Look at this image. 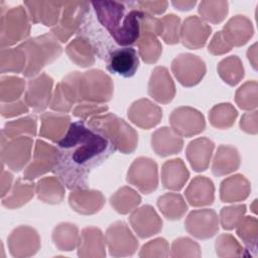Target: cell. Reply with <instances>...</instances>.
Segmentation results:
<instances>
[{
  "mask_svg": "<svg viewBox=\"0 0 258 258\" xmlns=\"http://www.w3.org/2000/svg\"><path fill=\"white\" fill-rule=\"evenodd\" d=\"M56 149L57 160L52 172L72 190L87 187L92 170L116 151L109 140L83 120L71 123Z\"/></svg>",
  "mask_w": 258,
  "mask_h": 258,
  "instance_id": "obj_1",
  "label": "cell"
},
{
  "mask_svg": "<svg viewBox=\"0 0 258 258\" xmlns=\"http://www.w3.org/2000/svg\"><path fill=\"white\" fill-rule=\"evenodd\" d=\"M91 5L95 10L98 21L117 44L129 46L137 43L143 13L137 2L93 1Z\"/></svg>",
  "mask_w": 258,
  "mask_h": 258,
  "instance_id": "obj_2",
  "label": "cell"
},
{
  "mask_svg": "<svg viewBox=\"0 0 258 258\" xmlns=\"http://www.w3.org/2000/svg\"><path fill=\"white\" fill-rule=\"evenodd\" d=\"M86 123L124 154L133 152L137 147L138 135L136 131L123 119L112 113L93 116Z\"/></svg>",
  "mask_w": 258,
  "mask_h": 258,
  "instance_id": "obj_3",
  "label": "cell"
},
{
  "mask_svg": "<svg viewBox=\"0 0 258 258\" xmlns=\"http://www.w3.org/2000/svg\"><path fill=\"white\" fill-rule=\"evenodd\" d=\"M26 55V67L23 76L32 78L41 69L56 59L62 52V47L53 34H42L32 37L20 44Z\"/></svg>",
  "mask_w": 258,
  "mask_h": 258,
  "instance_id": "obj_4",
  "label": "cell"
},
{
  "mask_svg": "<svg viewBox=\"0 0 258 258\" xmlns=\"http://www.w3.org/2000/svg\"><path fill=\"white\" fill-rule=\"evenodd\" d=\"M79 95L81 102H108L113 96L112 80L100 70L85 72L79 79Z\"/></svg>",
  "mask_w": 258,
  "mask_h": 258,
  "instance_id": "obj_5",
  "label": "cell"
},
{
  "mask_svg": "<svg viewBox=\"0 0 258 258\" xmlns=\"http://www.w3.org/2000/svg\"><path fill=\"white\" fill-rule=\"evenodd\" d=\"M29 16L22 6L13 7L3 13L0 25L1 48L12 45L29 35Z\"/></svg>",
  "mask_w": 258,
  "mask_h": 258,
  "instance_id": "obj_6",
  "label": "cell"
},
{
  "mask_svg": "<svg viewBox=\"0 0 258 258\" xmlns=\"http://www.w3.org/2000/svg\"><path fill=\"white\" fill-rule=\"evenodd\" d=\"M90 4L85 1H66L62 3L59 23L51 28V34L61 42L68 41L71 35L81 28L86 16L90 12Z\"/></svg>",
  "mask_w": 258,
  "mask_h": 258,
  "instance_id": "obj_7",
  "label": "cell"
},
{
  "mask_svg": "<svg viewBox=\"0 0 258 258\" xmlns=\"http://www.w3.org/2000/svg\"><path fill=\"white\" fill-rule=\"evenodd\" d=\"M126 179L141 192L149 195L158 185L156 162L148 157L136 158L129 167Z\"/></svg>",
  "mask_w": 258,
  "mask_h": 258,
  "instance_id": "obj_8",
  "label": "cell"
},
{
  "mask_svg": "<svg viewBox=\"0 0 258 258\" xmlns=\"http://www.w3.org/2000/svg\"><path fill=\"white\" fill-rule=\"evenodd\" d=\"M171 70L177 81L184 87H192L201 82L206 74V64L198 55L181 53L171 62Z\"/></svg>",
  "mask_w": 258,
  "mask_h": 258,
  "instance_id": "obj_9",
  "label": "cell"
},
{
  "mask_svg": "<svg viewBox=\"0 0 258 258\" xmlns=\"http://www.w3.org/2000/svg\"><path fill=\"white\" fill-rule=\"evenodd\" d=\"M105 239L110 255L114 257L130 256L134 254L138 247V241L124 222L112 224L106 232Z\"/></svg>",
  "mask_w": 258,
  "mask_h": 258,
  "instance_id": "obj_10",
  "label": "cell"
},
{
  "mask_svg": "<svg viewBox=\"0 0 258 258\" xmlns=\"http://www.w3.org/2000/svg\"><path fill=\"white\" fill-rule=\"evenodd\" d=\"M33 140L30 136L13 138L1 144L2 163L13 171H20L29 161Z\"/></svg>",
  "mask_w": 258,
  "mask_h": 258,
  "instance_id": "obj_11",
  "label": "cell"
},
{
  "mask_svg": "<svg viewBox=\"0 0 258 258\" xmlns=\"http://www.w3.org/2000/svg\"><path fill=\"white\" fill-rule=\"evenodd\" d=\"M172 130L179 136L189 137L204 131L205 118L198 110L190 107H179L172 111L169 117Z\"/></svg>",
  "mask_w": 258,
  "mask_h": 258,
  "instance_id": "obj_12",
  "label": "cell"
},
{
  "mask_svg": "<svg viewBox=\"0 0 258 258\" xmlns=\"http://www.w3.org/2000/svg\"><path fill=\"white\" fill-rule=\"evenodd\" d=\"M81 73L73 72L67 75L55 87L50 108L61 113L69 112L73 105L80 101L79 79Z\"/></svg>",
  "mask_w": 258,
  "mask_h": 258,
  "instance_id": "obj_13",
  "label": "cell"
},
{
  "mask_svg": "<svg viewBox=\"0 0 258 258\" xmlns=\"http://www.w3.org/2000/svg\"><path fill=\"white\" fill-rule=\"evenodd\" d=\"M57 160V149L42 140H36L31 163L26 167L23 176L32 180L39 175L52 171Z\"/></svg>",
  "mask_w": 258,
  "mask_h": 258,
  "instance_id": "obj_14",
  "label": "cell"
},
{
  "mask_svg": "<svg viewBox=\"0 0 258 258\" xmlns=\"http://www.w3.org/2000/svg\"><path fill=\"white\" fill-rule=\"evenodd\" d=\"M106 64L110 73L130 78L135 75L139 66L137 51L131 46L116 47L107 55Z\"/></svg>",
  "mask_w": 258,
  "mask_h": 258,
  "instance_id": "obj_15",
  "label": "cell"
},
{
  "mask_svg": "<svg viewBox=\"0 0 258 258\" xmlns=\"http://www.w3.org/2000/svg\"><path fill=\"white\" fill-rule=\"evenodd\" d=\"M185 230L199 239H209L219 230V219L214 210H196L189 213L185 222Z\"/></svg>",
  "mask_w": 258,
  "mask_h": 258,
  "instance_id": "obj_16",
  "label": "cell"
},
{
  "mask_svg": "<svg viewBox=\"0 0 258 258\" xmlns=\"http://www.w3.org/2000/svg\"><path fill=\"white\" fill-rule=\"evenodd\" d=\"M8 245L12 256L26 257L37 252L40 246V240L34 229L27 226H20L10 234Z\"/></svg>",
  "mask_w": 258,
  "mask_h": 258,
  "instance_id": "obj_17",
  "label": "cell"
},
{
  "mask_svg": "<svg viewBox=\"0 0 258 258\" xmlns=\"http://www.w3.org/2000/svg\"><path fill=\"white\" fill-rule=\"evenodd\" d=\"M212 28L202 18L189 16L183 20L179 30V39L184 46L198 49L205 45L210 36Z\"/></svg>",
  "mask_w": 258,
  "mask_h": 258,
  "instance_id": "obj_18",
  "label": "cell"
},
{
  "mask_svg": "<svg viewBox=\"0 0 258 258\" xmlns=\"http://www.w3.org/2000/svg\"><path fill=\"white\" fill-rule=\"evenodd\" d=\"M52 84L53 80L44 73L40 74L35 79L30 80L24 96L26 105L35 111L44 110L50 101Z\"/></svg>",
  "mask_w": 258,
  "mask_h": 258,
  "instance_id": "obj_19",
  "label": "cell"
},
{
  "mask_svg": "<svg viewBox=\"0 0 258 258\" xmlns=\"http://www.w3.org/2000/svg\"><path fill=\"white\" fill-rule=\"evenodd\" d=\"M129 222L136 234L142 239L153 236L162 229L161 219L149 205L142 206L135 210L131 214Z\"/></svg>",
  "mask_w": 258,
  "mask_h": 258,
  "instance_id": "obj_20",
  "label": "cell"
},
{
  "mask_svg": "<svg viewBox=\"0 0 258 258\" xmlns=\"http://www.w3.org/2000/svg\"><path fill=\"white\" fill-rule=\"evenodd\" d=\"M128 118L138 127L149 129L160 122L162 110L151 101L140 99L135 101L128 109Z\"/></svg>",
  "mask_w": 258,
  "mask_h": 258,
  "instance_id": "obj_21",
  "label": "cell"
},
{
  "mask_svg": "<svg viewBox=\"0 0 258 258\" xmlns=\"http://www.w3.org/2000/svg\"><path fill=\"white\" fill-rule=\"evenodd\" d=\"M62 3L58 1H25L28 16L32 23H42L45 26L57 25Z\"/></svg>",
  "mask_w": 258,
  "mask_h": 258,
  "instance_id": "obj_22",
  "label": "cell"
},
{
  "mask_svg": "<svg viewBox=\"0 0 258 258\" xmlns=\"http://www.w3.org/2000/svg\"><path fill=\"white\" fill-rule=\"evenodd\" d=\"M72 209L82 215L98 213L105 204V198L101 191L95 189L77 188L73 189L69 197Z\"/></svg>",
  "mask_w": 258,
  "mask_h": 258,
  "instance_id": "obj_23",
  "label": "cell"
},
{
  "mask_svg": "<svg viewBox=\"0 0 258 258\" xmlns=\"http://www.w3.org/2000/svg\"><path fill=\"white\" fill-rule=\"evenodd\" d=\"M148 94L162 104H167L173 99L175 87L166 68L157 67L154 69L149 80Z\"/></svg>",
  "mask_w": 258,
  "mask_h": 258,
  "instance_id": "obj_24",
  "label": "cell"
},
{
  "mask_svg": "<svg viewBox=\"0 0 258 258\" xmlns=\"http://www.w3.org/2000/svg\"><path fill=\"white\" fill-rule=\"evenodd\" d=\"M40 120L39 135L55 143L63 138L71 125L70 116L60 113H43L40 116Z\"/></svg>",
  "mask_w": 258,
  "mask_h": 258,
  "instance_id": "obj_25",
  "label": "cell"
},
{
  "mask_svg": "<svg viewBox=\"0 0 258 258\" xmlns=\"http://www.w3.org/2000/svg\"><path fill=\"white\" fill-rule=\"evenodd\" d=\"M222 33L231 46H240L253 35V26L247 17L236 15L227 22Z\"/></svg>",
  "mask_w": 258,
  "mask_h": 258,
  "instance_id": "obj_26",
  "label": "cell"
},
{
  "mask_svg": "<svg viewBox=\"0 0 258 258\" xmlns=\"http://www.w3.org/2000/svg\"><path fill=\"white\" fill-rule=\"evenodd\" d=\"M152 148L159 156H168L179 152L183 141L178 134L168 127L157 129L151 138Z\"/></svg>",
  "mask_w": 258,
  "mask_h": 258,
  "instance_id": "obj_27",
  "label": "cell"
},
{
  "mask_svg": "<svg viewBox=\"0 0 258 258\" xmlns=\"http://www.w3.org/2000/svg\"><path fill=\"white\" fill-rule=\"evenodd\" d=\"M214 145V142L206 137L198 138L189 142L185 153L187 160L196 171H204L208 168Z\"/></svg>",
  "mask_w": 258,
  "mask_h": 258,
  "instance_id": "obj_28",
  "label": "cell"
},
{
  "mask_svg": "<svg viewBox=\"0 0 258 258\" xmlns=\"http://www.w3.org/2000/svg\"><path fill=\"white\" fill-rule=\"evenodd\" d=\"M215 187L211 179L206 176L195 177L185 189V198L192 207L211 205L214 202Z\"/></svg>",
  "mask_w": 258,
  "mask_h": 258,
  "instance_id": "obj_29",
  "label": "cell"
},
{
  "mask_svg": "<svg viewBox=\"0 0 258 258\" xmlns=\"http://www.w3.org/2000/svg\"><path fill=\"white\" fill-rule=\"evenodd\" d=\"M78 255L80 257H104L106 239L100 229L89 227L82 231L80 236Z\"/></svg>",
  "mask_w": 258,
  "mask_h": 258,
  "instance_id": "obj_30",
  "label": "cell"
},
{
  "mask_svg": "<svg viewBox=\"0 0 258 258\" xmlns=\"http://www.w3.org/2000/svg\"><path fill=\"white\" fill-rule=\"evenodd\" d=\"M189 177L183 161L180 158L167 160L162 165L161 179L165 188L179 190Z\"/></svg>",
  "mask_w": 258,
  "mask_h": 258,
  "instance_id": "obj_31",
  "label": "cell"
},
{
  "mask_svg": "<svg viewBox=\"0 0 258 258\" xmlns=\"http://www.w3.org/2000/svg\"><path fill=\"white\" fill-rule=\"evenodd\" d=\"M250 183L241 174L232 175L221 183L220 198L224 203H234L245 200L250 192Z\"/></svg>",
  "mask_w": 258,
  "mask_h": 258,
  "instance_id": "obj_32",
  "label": "cell"
},
{
  "mask_svg": "<svg viewBox=\"0 0 258 258\" xmlns=\"http://www.w3.org/2000/svg\"><path fill=\"white\" fill-rule=\"evenodd\" d=\"M240 155L238 150L230 145L219 146L214 158L212 172L217 176L226 175L238 169Z\"/></svg>",
  "mask_w": 258,
  "mask_h": 258,
  "instance_id": "obj_33",
  "label": "cell"
},
{
  "mask_svg": "<svg viewBox=\"0 0 258 258\" xmlns=\"http://www.w3.org/2000/svg\"><path fill=\"white\" fill-rule=\"evenodd\" d=\"M35 189L37 198L46 204H59L64 198L63 183L54 176L39 179Z\"/></svg>",
  "mask_w": 258,
  "mask_h": 258,
  "instance_id": "obj_34",
  "label": "cell"
},
{
  "mask_svg": "<svg viewBox=\"0 0 258 258\" xmlns=\"http://www.w3.org/2000/svg\"><path fill=\"white\" fill-rule=\"evenodd\" d=\"M67 53L72 61L77 66L86 68L90 67L95 62L94 49L92 45L83 37H78L67 46Z\"/></svg>",
  "mask_w": 258,
  "mask_h": 258,
  "instance_id": "obj_35",
  "label": "cell"
},
{
  "mask_svg": "<svg viewBox=\"0 0 258 258\" xmlns=\"http://www.w3.org/2000/svg\"><path fill=\"white\" fill-rule=\"evenodd\" d=\"M28 134L35 136L36 134V119L33 116L24 117L15 121L7 122L1 131V144L8 139H13Z\"/></svg>",
  "mask_w": 258,
  "mask_h": 258,
  "instance_id": "obj_36",
  "label": "cell"
},
{
  "mask_svg": "<svg viewBox=\"0 0 258 258\" xmlns=\"http://www.w3.org/2000/svg\"><path fill=\"white\" fill-rule=\"evenodd\" d=\"M157 206L163 216L168 220H179L187 211V206L182 197L173 192L159 197Z\"/></svg>",
  "mask_w": 258,
  "mask_h": 258,
  "instance_id": "obj_37",
  "label": "cell"
},
{
  "mask_svg": "<svg viewBox=\"0 0 258 258\" xmlns=\"http://www.w3.org/2000/svg\"><path fill=\"white\" fill-rule=\"evenodd\" d=\"M137 45L139 48V54L146 63L156 62L162 52L161 43L156 38V35L150 31H140Z\"/></svg>",
  "mask_w": 258,
  "mask_h": 258,
  "instance_id": "obj_38",
  "label": "cell"
},
{
  "mask_svg": "<svg viewBox=\"0 0 258 258\" xmlns=\"http://www.w3.org/2000/svg\"><path fill=\"white\" fill-rule=\"evenodd\" d=\"M52 240L59 250L72 251L80 240L78 228L70 223L59 224L52 232Z\"/></svg>",
  "mask_w": 258,
  "mask_h": 258,
  "instance_id": "obj_39",
  "label": "cell"
},
{
  "mask_svg": "<svg viewBox=\"0 0 258 258\" xmlns=\"http://www.w3.org/2000/svg\"><path fill=\"white\" fill-rule=\"evenodd\" d=\"M26 67V55L20 45L12 48H2L0 57L1 73H23Z\"/></svg>",
  "mask_w": 258,
  "mask_h": 258,
  "instance_id": "obj_40",
  "label": "cell"
},
{
  "mask_svg": "<svg viewBox=\"0 0 258 258\" xmlns=\"http://www.w3.org/2000/svg\"><path fill=\"white\" fill-rule=\"evenodd\" d=\"M141 202L140 196L131 187H120L111 198L110 204L119 214L125 215L133 211Z\"/></svg>",
  "mask_w": 258,
  "mask_h": 258,
  "instance_id": "obj_41",
  "label": "cell"
},
{
  "mask_svg": "<svg viewBox=\"0 0 258 258\" xmlns=\"http://www.w3.org/2000/svg\"><path fill=\"white\" fill-rule=\"evenodd\" d=\"M33 183L23 182L21 178H18L14 183L12 191L2 199V205L9 209L19 208L33 197Z\"/></svg>",
  "mask_w": 258,
  "mask_h": 258,
  "instance_id": "obj_42",
  "label": "cell"
},
{
  "mask_svg": "<svg viewBox=\"0 0 258 258\" xmlns=\"http://www.w3.org/2000/svg\"><path fill=\"white\" fill-rule=\"evenodd\" d=\"M218 73L225 83L235 86L244 77V68L237 55H231L219 62Z\"/></svg>",
  "mask_w": 258,
  "mask_h": 258,
  "instance_id": "obj_43",
  "label": "cell"
},
{
  "mask_svg": "<svg viewBox=\"0 0 258 258\" xmlns=\"http://www.w3.org/2000/svg\"><path fill=\"white\" fill-rule=\"evenodd\" d=\"M257 220L254 217H245L237 224V234L244 242L246 250L253 256L257 252Z\"/></svg>",
  "mask_w": 258,
  "mask_h": 258,
  "instance_id": "obj_44",
  "label": "cell"
},
{
  "mask_svg": "<svg viewBox=\"0 0 258 258\" xmlns=\"http://www.w3.org/2000/svg\"><path fill=\"white\" fill-rule=\"evenodd\" d=\"M238 115L236 109L229 103L219 104L212 108L209 114L211 124L219 129H227L233 125Z\"/></svg>",
  "mask_w": 258,
  "mask_h": 258,
  "instance_id": "obj_45",
  "label": "cell"
},
{
  "mask_svg": "<svg viewBox=\"0 0 258 258\" xmlns=\"http://www.w3.org/2000/svg\"><path fill=\"white\" fill-rule=\"evenodd\" d=\"M201 16L212 23H220L228 14L227 1H202L199 5Z\"/></svg>",
  "mask_w": 258,
  "mask_h": 258,
  "instance_id": "obj_46",
  "label": "cell"
},
{
  "mask_svg": "<svg viewBox=\"0 0 258 258\" xmlns=\"http://www.w3.org/2000/svg\"><path fill=\"white\" fill-rule=\"evenodd\" d=\"M25 88V82L17 77H2L0 82L1 101L14 102L20 98Z\"/></svg>",
  "mask_w": 258,
  "mask_h": 258,
  "instance_id": "obj_47",
  "label": "cell"
},
{
  "mask_svg": "<svg viewBox=\"0 0 258 258\" xmlns=\"http://www.w3.org/2000/svg\"><path fill=\"white\" fill-rule=\"evenodd\" d=\"M179 18L174 14H168L160 18L159 36L167 44H174L179 41Z\"/></svg>",
  "mask_w": 258,
  "mask_h": 258,
  "instance_id": "obj_48",
  "label": "cell"
},
{
  "mask_svg": "<svg viewBox=\"0 0 258 258\" xmlns=\"http://www.w3.org/2000/svg\"><path fill=\"white\" fill-rule=\"evenodd\" d=\"M236 102L241 109L250 110L257 106V82L245 83L236 93Z\"/></svg>",
  "mask_w": 258,
  "mask_h": 258,
  "instance_id": "obj_49",
  "label": "cell"
},
{
  "mask_svg": "<svg viewBox=\"0 0 258 258\" xmlns=\"http://www.w3.org/2000/svg\"><path fill=\"white\" fill-rule=\"evenodd\" d=\"M217 254L221 257L241 256L243 255V248L237 240L230 234L221 235L216 241Z\"/></svg>",
  "mask_w": 258,
  "mask_h": 258,
  "instance_id": "obj_50",
  "label": "cell"
},
{
  "mask_svg": "<svg viewBox=\"0 0 258 258\" xmlns=\"http://www.w3.org/2000/svg\"><path fill=\"white\" fill-rule=\"evenodd\" d=\"M246 213L245 205L226 207L221 210V224L224 229L232 230L243 218Z\"/></svg>",
  "mask_w": 258,
  "mask_h": 258,
  "instance_id": "obj_51",
  "label": "cell"
},
{
  "mask_svg": "<svg viewBox=\"0 0 258 258\" xmlns=\"http://www.w3.org/2000/svg\"><path fill=\"white\" fill-rule=\"evenodd\" d=\"M172 257L176 256H201L200 246L188 238H178L172 243Z\"/></svg>",
  "mask_w": 258,
  "mask_h": 258,
  "instance_id": "obj_52",
  "label": "cell"
},
{
  "mask_svg": "<svg viewBox=\"0 0 258 258\" xmlns=\"http://www.w3.org/2000/svg\"><path fill=\"white\" fill-rule=\"evenodd\" d=\"M168 250L169 248H168L167 242L163 238H157L145 244L142 247L139 256L140 257H152V256L167 257L169 255Z\"/></svg>",
  "mask_w": 258,
  "mask_h": 258,
  "instance_id": "obj_53",
  "label": "cell"
},
{
  "mask_svg": "<svg viewBox=\"0 0 258 258\" xmlns=\"http://www.w3.org/2000/svg\"><path fill=\"white\" fill-rule=\"evenodd\" d=\"M108 110V107L105 105H100V104H94V103H80L73 111L74 115L83 119L88 118L89 116L96 115L103 113Z\"/></svg>",
  "mask_w": 258,
  "mask_h": 258,
  "instance_id": "obj_54",
  "label": "cell"
},
{
  "mask_svg": "<svg viewBox=\"0 0 258 258\" xmlns=\"http://www.w3.org/2000/svg\"><path fill=\"white\" fill-rule=\"evenodd\" d=\"M231 49H232V46L225 39L222 31H218L214 35L212 41L210 42V44L208 46L209 52H211L213 54H223L225 52L230 51Z\"/></svg>",
  "mask_w": 258,
  "mask_h": 258,
  "instance_id": "obj_55",
  "label": "cell"
},
{
  "mask_svg": "<svg viewBox=\"0 0 258 258\" xmlns=\"http://www.w3.org/2000/svg\"><path fill=\"white\" fill-rule=\"evenodd\" d=\"M28 108L25 102L22 101H14L7 104L2 103L1 105V115L5 118L13 117L16 115H20L22 113H27Z\"/></svg>",
  "mask_w": 258,
  "mask_h": 258,
  "instance_id": "obj_56",
  "label": "cell"
},
{
  "mask_svg": "<svg viewBox=\"0 0 258 258\" xmlns=\"http://www.w3.org/2000/svg\"><path fill=\"white\" fill-rule=\"evenodd\" d=\"M137 5L140 10L152 15V14L163 13L168 5V2H166V1H137Z\"/></svg>",
  "mask_w": 258,
  "mask_h": 258,
  "instance_id": "obj_57",
  "label": "cell"
},
{
  "mask_svg": "<svg viewBox=\"0 0 258 258\" xmlns=\"http://www.w3.org/2000/svg\"><path fill=\"white\" fill-rule=\"evenodd\" d=\"M240 127L247 133H257V111L249 112L243 115L240 121Z\"/></svg>",
  "mask_w": 258,
  "mask_h": 258,
  "instance_id": "obj_58",
  "label": "cell"
},
{
  "mask_svg": "<svg viewBox=\"0 0 258 258\" xmlns=\"http://www.w3.org/2000/svg\"><path fill=\"white\" fill-rule=\"evenodd\" d=\"M12 174L4 169V166L2 164V173H1V197L2 199L8 194L11 182H12Z\"/></svg>",
  "mask_w": 258,
  "mask_h": 258,
  "instance_id": "obj_59",
  "label": "cell"
},
{
  "mask_svg": "<svg viewBox=\"0 0 258 258\" xmlns=\"http://www.w3.org/2000/svg\"><path fill=\"white\" fill-rule=\"evenodd\" d=\"M196 1H172L171 4L178 10H189L196 5Z\"/></svg>",
  "mask_w": 258,
  "mask_h": 258,
  "instance_id": "obj_60",
  "label": "cell"
},
{
  "mask_svg": "<svg viewBox=\"0 0 258 258\" xmlns=\"http://www.w3.org/2000/svg\"><path fill=\"white\" fill-rule=\"evenodd\" d=\"M256 46L257 44L254 43L249 49H248V52H247V55H248V59L252 62V66L253 68L256 70V66H257V60H256Z\"/></svg>",
  "mask_w": 258,
  "mask_h": 258,
  "instance_id": "obj_61",
  "label": "cell"
}]
</instances>
